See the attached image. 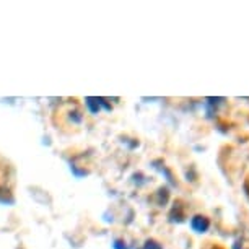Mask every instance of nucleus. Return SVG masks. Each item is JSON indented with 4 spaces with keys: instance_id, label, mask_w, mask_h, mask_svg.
Masks as SVG:
<instances>
[{
    "instance_id": "nucleus-2",
    "label": "nucleus",
    "mask_w": 249,
    "mask_h": 249,
    "mask_svg": "<svg viewBox=\"0 0 249 249\" xmlns=\"http://www.w3.org/2000/svg\"><path fill=\"white\" fill-rule=\"evenodd\" d=\"M100 101L101 100H96V98H88V100H87L88 106H90V109L93 112H98V109H100Z\"/></svg>"
},
{
    "instance_id": "nucleus-1",
    "label": "nucleus",
    "mask_w": 249,
    "mask_h": 249,
    "mask_svg": "<svg viewBox=\"0 0 249 249\" xmlns=\"http://www.w3.org/2000/svg\"><path fill=\"white\" fill-rule=\"evenodd\" d=\"M191 227L194 228L197 233H204L209 230L210 222H209V218L202 217V215H197V217H194L191 220Z\"/></svg>"
},
{
    "instance_id": "nucleus-3",
    "label": "nucleus",
    "mask_w": 249,
    "mask_h": 249,
    "mask_svg": "<svg viewBox=\"0 0 249 249\" xmlns=\"http://www.w3.org/2000/svg\"><path fill=\"white\" fill-rule=\"evenodd\" d=\"M143 249H163V248H161V244H160V243L153 241V239H148V241L145 243Z\"/></svg>"
}]
</instances>
